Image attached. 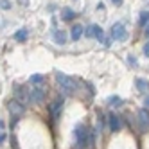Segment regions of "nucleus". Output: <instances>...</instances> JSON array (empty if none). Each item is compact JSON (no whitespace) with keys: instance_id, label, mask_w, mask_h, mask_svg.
Returning a JSON list of instances; mask_svg holds the SVG:
<instances>
[{"instance_id":"393cba45","label":"nucleus","mask_w":149,"mask_h":149,"mask_svg":"<svg viewBox=\"0 0 149 149\" xmlns=\"http://www.w3.org/2000/svg\"><path fill=\"white\" fill-rule=\"evenodd\" d=\"M111 2H113L115 6H120V4H122V0H111Z\"/></svg>"},{"instance_id":"6e6552de","label":"nucleus","mask_w":149,"mask_h":149,"mask_svg":"<svg viewBox=\"0 0 149 149\" xmlns=\"http://www.w3.org/2000/svg\"><path fill=\"white\" fill-rule=\"evenodd\" d=\"M15 93H16V97H18L20 102H27V101H31V92H25L22 86H18V88L15 90Z\"/></svg>"},{"instance_id":"0eeeda50","label":"nucleus","mask_w":149,"mask_h":149,"mask_svg":"<svg viewBox=\"0 0 149 149\" xmlns=\"http://www.w3.org/2000/svg\"><path fill=\"white\" fill-rule=\"evenodd\" d=\"M135 84H136L138 92H142V93H147V92H149V81H147V79L136 77V79H135Z\"/></svg>"},{"instance_id":"f8f14e48","label":"nucleus","mask_w":149,"mask_h":149,"mask_svg":"<svg viewBox=\"0 0 149 149\" xmlns=\"http://www.w3.org/2000/svg\"><path fill=\"white\" fill-rule=\"evenodd\" d=\"M61 13H63V20H67V22L74 20V16H76V13H74V9H70V7H65Z\"/></svg>"},{"instance_id":"dca6fc26","label":"nucleus","mask_w":149,"mask_h":149,"mask_svg":"<svg viewBox=\"0 0 149 149\" xmlns=\"http://www.w3.org/2000/svg\"><path fill=\"white\" fill-rule=\"evenodd\" d=\"M95 38H97L99 41H101V43H104V33H102V29L99 27V25H95Z\"/></svg>"},{"instance_id":"20e7f679","label":"nucleus","mask_w":149,"mask_h":149,"mask_svg":"<svg viewBox=\"0 0 149 149\" xmlns=\"http://www.w3.org/2000/svg\"><path fill=\"white\" fill-rule=\"evenodd\" d=\"M111 38L113 40H119V41H124L127 38V33H126V27L122 24H115L111 27Z\"/></svg>"},{"instance_id":"39448f33","label":"nucleus","mask_w":149,"mask_h":149,"mask_svg":"<svg viewBox=\"0 0 149 149\" xmlns=\"http://www.w3.org/2000/svg\"><path fill=\"white\" fill-rule=\"evenodd\" d=\"M61 108H63V97H58V99H54L49 104V111L52 115V119H58V117L61 115Z\"/></svg>"},{"instance_id":"2eb2a0df","label":"nucleus","mask_w":149,"mask_h":149,"mask_svg":"<svg viewBox=\"0 0 149 149\" xmlns=\"http://www.w3.org/2000/svg\"><path fill=\"white\" fill-rule=\"evenodd\" d=\"M84 34H86V38H95V24H92L84 29Z\"/></svg>"},{"instance_id":"9d476101","label":"nucleus","mask_w":149,"mask_h":149,"mask_svg":"<svg viewBox=\"0 0 149 149\" xmlns=\"http://www.w3.org/2000/svg\"><path fill=\"white\" fill-rule=\"evenodd\" d=\"M120 130V120H119V117L117 115H110V131L117 133Z\"/></svg>"},{"instance_id":"a878e982","label":"nucleus","mask_w":149,"mask_h":149,"mask_svg":"<svg viewBox=\"0 0 149 149\" xmlns=\"http://www.w3.org/2000/svg\"><path fill=\"white\" fill-rule=\"evenodd\" d=\"M146 36H147V38H149V24H147V25H146Z\"/></svg>"},{"instance_id":"f3484780","label":"nucleus","mask_w":149,"mask_h":149,"mask_svg":"<svg viewBox=\"0 0 149 149\" xmlns=\"http://www.w3.org/2000/svg\"><path fill=\"white\" fill-rule=\"evenodd\" d=\"M15 40H18V41H25V40H27V31H25V29L18 31V33L15 34Z\"/></svg>"},{"instance_id":"4468645a","label":"nucleus","mask_w":149,"mask_h":149,"mask_svg":"<svg viewBox=\"0 0 149 149\" xmlns=\"http://www.w3.org/2000/svg\"><path fill=\"white\" fill-rule=\"evenodd\" d=\"M138 24L144 25V27L149 24V11H142V13H140V20H138Z\"/></svg>"},{"instance_id":"4be33fe9","label":"nucleus","mask_w":149,"mask_h":149,"mask_svg":"<svg viewBox=\"0 0 149 149\" xmlns=\"http://www.w3.org/2000/svg\"><path fill=\"white\" fill-rule=\"evenodd\" d=\"M6 138H7V135H6V133L2 131V135H0V142H2V144H4V142H6Z\"/></svg>"},{"instance_id":"1a4fd4ad","label":"nucleus","mask_w":149,"mask_h":149,"mask_svg":"<svg viewBox=\"0 0 149 149\" xmlns=\"http://www.w3.org/2000/svg\"><path fill=\"white\" fill-rule=\"evenodd\" d=\"M138 120H140L142 127H149V110L147 108H142L138 111Z\"/></svg>"},{"instance_id":"423d86ee","label":"nucleus","mask_w":149,"mask_h":149,"mask_svg":"<svg viewBox=\"0 0 149 149\" xmlns=\"http://www.w3.org/2000/svg\"><path fill=\"white\" fill-rule=\"evenodd\" d=\"M45 99V92L43 90H40L38 86H34L33 90H31V101H34V102H43Z\"/></svg>"},{"instance_id":"5701e85b","label":"nucleus","mask_w":149,"mask_h":149,"mask_svg":"<svg viewBox=\"0 0 149 149\" xmlns=\"http://www.w3.org/2000/svg\"><path fill=\"white\" fill-rule=\"evenodd\" d=\"M2 7H6V9H9V2H7V0H2Z\"/></svg>"},{"instance_id":"9b49d317","label":"nucleus","mask_w":149,"mask_h":149,"mask_svg":"<svg viewBox=\"0 0 149 149\" xmlns=\"http://www.w3.org/2000/svg\"><path fill=\"white\" fill-rule=\"evenodd\" d=\"M83 33H84V29H83L81 25H74L72 31H70V36H72V40H79Z\"/></svg>"},{"instance_id":"aec40b11","label":"nucleus","mask_w":149,"mask_h":149,"mask_svg":"<svg viewBox=\"0 0 149 149\" xmlns=\"http://www.w3.org/2000/svg\"><path fill=\"white\" fill-rule=\"evenodd\" d=\"M144 54H146V56L149 58V41H147V43L144 45Z\"/></svg>"},{"instance_id":"a211bd4d","label":"nucleus","mask_w":149,"mask_h":149,"mask_svg":"<svg viewBox=\"0 0 149 149\" xmlns=\"http://www.w3.org/2000/svg\"><path fill=\"white\" fill-rule=\"evenodd\" d=\"M108 104H110V106H120V104H122V99H120V97H115V95H113V97L108 99Z\"/></svg>"},{"instance_id":"ddd939ff","label":"nucleus","mask_w":149,"mask_h":149,"mask_svg":"<svg viewBox=\"0 0 149 149\" xmlns=\"http://www.w3.org/2000/svg\"><path fill=\"white\" fill-rule=\"evenodd\" d=\"M54 40H56V43L63 45V43L67 41V34H65V33H59V31H56V33H54Z\"/></svg>"},{"instance_id":"b1692460","label":"nucleus","mask_w":149,"mask_h":149,"mask_svg":"<svg viewBox=\"0 0 149 149\" xmlns=\"http://www.w3.org/2000/svg\"><path fill=\"white\" fill-rule=\"evenodd\" d=\"M144 106H146V108H149V95H147V97L144 99Z\"/></svg>"},{"instance_id":"6ab92c4d","label":"nucleus","mask_w":149,"mask_h":149,"mask_svg":"<svg viewBox=\"0 0 149 149\" xmlns=\"http://www.w3.org/2000/svg\"><path fill=\"white\" fill-rule=\"evenodd\" d=\"M31 83L41 84V83H43V76H40V74H34V76H31Z\"/></svg>"},{"instance_id":"f257e3e1","label":"nucleus","mask_w":149,"mask_h":149,"mask_svg":"<svg viewBox=\"0 0 149 149\" xmlns=\"http://www.w3.org/2000/svg\"><path fill=\"white\" fill-rule=\"evenodd\" d=\"M74 136H76V147L77 149H84V147H88L92 144L90 131L83 124H77L76 127H74Z\"/></svg>"},{"instance_id":"412c9836","label":"nucleus","mask_w":149,"mask_h":149,"mask_svg":"<svg viewBox=\"0 0 149 149\" xmlns=\"http://www.w3.org/2000/svg\"><path fill=\"white\" fill-rule=\"evenodd\" d=\"M127 58H130V63H131V65L136 67V59H135V56H127Z\"/></svg>"},{"instance_id":"f03ea898","label":"nucleus","mask_w":149,"mask_h":149,"mask_svg":"<svg viewBox=\"0 0 149 149\" xmlns=\"http://www.w3.org/2000/svg\"><path fill=\"white\" fill-rule=\"evenodd\" d=\"M56 81L59 84V90L65 93V95H70L76 90V81L72 77H68L67 74H61V72H56Z\"/></svg>"},{"instance_id":"7ed1b4c3","label":"nucleus","mask_w":149,"mask_h":149,"mask_svg":"<svg viewBox=\"0 0 149 149\" xmlns=\"http://www.w3.org/2000/svg\"><path fill=\"white\" fill-rule=\"evenodd\" d=\"M7 110H9V113H11L13 117H20V115H24L25 106H24V102H20V101H9Z\"/></svg>"}]
</instances>
